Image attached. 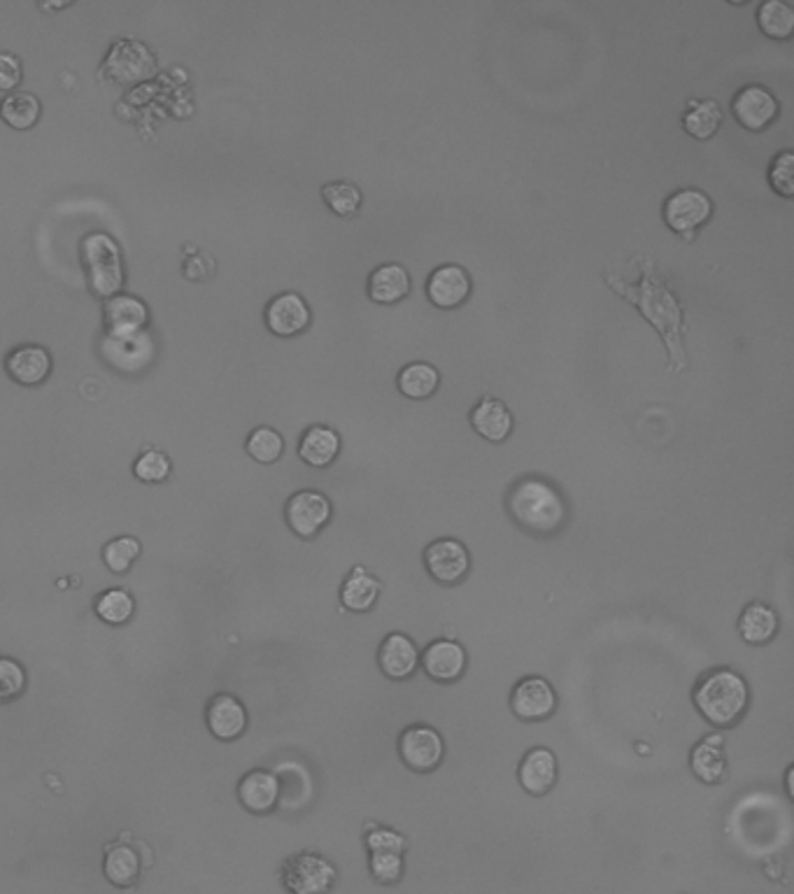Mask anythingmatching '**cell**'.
I'll list each match as a JSON object with an SVG mask.
<instances>
[{"label":"cell","mask_w":794,"mask_h":894,"mask_svg":"<svg viewBox=\"0 0 794 894\" xmlns=\"http://www.w3.org/2000/svg\"><path fill=\"white\" fill-rule=\"evenodd\" d=\"M6 371L19 384H40L52 373V354L36 343H23L8 352Z\"/></svg>","instance_id":"ac0fdd59"},{"label":"cell","mask_w":794,"mask_h":894,"mask_svg":"<svg viewBox=\"0 0 794 894\" xmlns=\"http://www.w3.org/2000/svg\"><path fill=\"white\" fill-rule=\"evenodd\" d=\"M639 261V282L632 284L622 280L613 271H604V282L613 289L617 297L636 305L645 322L655 327L662 343L666 348L669 361L666 369L671 373L687 371V350H685V308L673 294L671 284L660 275L657 263L650 254L636 257Z\"/></svg>","instance_id":"6da1fadb"},{"label":"cell","mask_w":794,"mask_h":894,"mask_svg":"<svg viewBox=\"0 0 794 894\" xmlns=\"http://www.w3.org/2000/svg\"><path fill=\"white\" fill-rule=\"evenodd\" d=\"M366 848L371 853H396L403 855L408 843L403 838V834L388 830V827H371L366 834Z\"/></svg>","instance_id":"b9f144b4"},{"label":"cell","mask_w":794,"mask_h":894,"mask_svg":"<svg viewBox=\"0 0 794 894\" xmlns=\"http://www.w3.org/2000/svg\"><path fill=\"white\" fill-rule=\"evenodd\" d=\"M517 779L529 794H547L557 783V757L547 747H532L520 762Z\"/></svg>","instance_id":"cb8c5ba5"},{"label":"cell","mask_w":794,"mask_h":894,"mask_svg":"<svg viewBox=\"0 0 794 894\" xmlns=\"http://www.w3.org/2000/svg\"><path fill=\"white\" fill-rule=\"evenodd\" d=\"M103 876L114 887H133L140 878V857L127 843L110 845L103 857Z\"/></svg>","instance_id":"4316f807"},{"label":"cell","mask_w":794,"mask_h":894,"mask_svg":"<svg viewBox=\"0 0 794 894\" xmlns=\"http://www.w3.org/2000/svg\"><path fill=\"white\" fill-rule=\"evenodd\" d=\"M471 275L460 263H443L426 280V299L441 308L454 310L471 297Z\"/></svg>","instance_id":"4fadbf2b"},{"label":"cell","mask_w":794,"mask_h":894,"mask_svg":"<svg viewBox=\"0 0 794 894\" xmlns=\"http://www.w3.org/2000/svg\"><path fill=\"white\" fill-rule=\"evenodd\" d=\"M27 692V669L12 657H0V704L17 702Z\"/></svg>","instance_id":"f35d334b"},{"label":"cell","mask_w":794,"mask_h":894,"mask_svg":"<svg viewBox=\"0 0 794 894\" xmlns=\"http://www.w3.org/2000/svg\"><path fill=\"white\" fill-rule=\"evenodd\" d=\"M93 611L105 624L122 626L135 615V599L131 592H127L122 587L105 590L99 599H96Z\"/></svg>","instance_id":"836d02e7"},{"label":"cell","mask_w":794,"mask_h":894,"mask_svg":"<svg viewBox=\"0 0 794 894\" xmlns=\"http://www.w3.org/2000/svg\"><path fill=\"white\" fill-rule=\"evenodd\" d=\"M263 320H267V327L275 335L292 338L310 327L312 312L301 294L282 292L269 301L267 312H263Z\"/></svg>","instance_id":"e0dca14e"},{"label":"cell","mask_w":794,"mask_h":894,"mask_svg":"<svg viewBox=\"0 0 794 894\" xmlns=\"http://www.w3.org/2000/svg\"><path fill=\"white\" fill-rule=\"evenodd\" d=\"M80 259L89 289L101 299H110L124 287V259L117 240L105 231H93L82 238Z\"/></svg>","instance_id":"277c9868"},{"label":"cell","mask_w":794,"mask_h":894,"mask_svg":"<svg viewBox=\"0 0 794 894\" xmlns=\"http://www.w3.org/2000/svg\"><path fill=\"white\" fill-rule=\"evenodd\" d=\"M787 794L794 796V790H792V769H787Z\"/></svg>","instance_id":"ee69618b"},{"label":"cell","mask_w":794,"mask_h":894,"mask_svg":"<svg viewBox=\"0 0 794 894\" xmlns=\"http://www.w3.org/2000/svg\"><path fill=\"white\" fill-rule=\"evenodd\" d=\"M23 66L17 54L0 52V91H14L21 84Z\"/></svg>","instance_id":"7bdbcfd3"},{"label":"cell","mask_w":794,"mask_h":894,"mask_svg":"<svg viewBox=\"0 0 794 894\" xmlns=\"http://www.w3.org/2000/svg\"><path fill=\"white\" fill-rule=\"evenodd\" d=\"M681 124L687 131V135L696 140H708L713 138L720 127H722V108L713 99H690L683 114Z\"/></svg>","instance_id":"83f0119b"},{"label":"cell","mask_w":794,"mask_h":894,"mask_svg":"<svg viewBox=\"0 0 794 894\" xmlns=\"http://www.w3.org/2000/svg\"><path fill=\"white\" fill-rule=\"evenodd\" d=\"M238 800L245 811L254 815H267L280 802V779L267 769H254L240 779Z\"/></svg>","instance_id":"d6986e66"},{"label":"cell","mask_w":794,"mask_h":894,"mask_svg":"<svg viewBox=\"0 0 794 894\" xmlns=\"http://www.w3.org/2000/svg\"><path fill=\"white\" fill-rule=\"evenodd\" d=\"M378 662L388 679L405 681V679H411L420 666V650L411 636L396 632L382 641L380 652H378Z\"/></svg>","instance_id":"44dd1931"},{"label":"cell","mask_w":794,"mask_h":894,"mask_svg":"<svg viewBox=\"0 0 794 894\" xmlns=\"http://www.w3.org/2000/svg\"><path fill=\"white\" fill-rule=\"evenodd\" d=\"M776 632H778V615L774 609H768L766 603L760 601L751 603L738 617V634L751 645L768 643L776 636Z\"/></svg>","instance_id":"f1b7e54d"},{"label":"cell","mask_w":794,"mask_h":894,"mask_svg":"<svg viewBox=\"0 0 794 894\" xmlns=\"http://www.w3.org/2000/svg\"><path fill=\"white\" fill-rule=\"evenodd\" d=\"M424 566L433 580L443 585L460 583L471 569V554L456 539H439L424 550Z\"/></svg>","instance_id":"7c38bea8"},{"label":"cell","mask_w":794,"mask_h":894,"mask_svg":"<svg viewBox=\"0 0 794 894\" xmlns=\"http://www.w3.org/2000/svg\"><path fill=\"white\" fill-rule=\"evenodd\" d=\"M722 743H725V739L720 734H711L704 741L696 743L690 755L692 773L706 785L720 783L727 773V757L725 751H722Z\"/></svg>","instance_id":"484cf974"},{"label":"cell","mask_w":794,"mask_h":894,"mask_svg":"<svg viewBox=\"0 0 794 894\" xmlns=\"http://www.w3.org/2000/svg\"><path fill=\"white\" fill-rule=\"evenodd\" d=\"M99 350L112 369L124 373H140L154 361L157 345L150 331H138L124 338L103 335Z\"/></svg>","instance_id":"ba28073f"},{"label":"cell","mask_w":794,"mask_h":894,"mask_svg":"<svg viewBox=\"0 0 794 894\" xmlns=\"http://www.w3.org/2000/svg\"><path fill=\"white\" fill-rule=\"evenodd\" d=\"M757 27L772 40H790L794 33V10L783 0H764L757 10Z\"/></svg>","instance_id":"d6a6232c"},{"label":"cell","mask_w":794,"mask_h":894,"mask_svg":"<svg viewBox=\"0 0 794 894\" xmlns=\"http://www.w3.org/2000/svg\"><path fill=\"white\" fill-rule=\"evenodd\" d=\"M748 696L743 675L732 669H715L696 685L694 704L715 727H730L748 706Z\"/></svg>","instance_id":"3957f363"},{"label":"cell","mask_w":794,"mask_h":894,"mask_svg":"<svg viewBox=\"0 0 794 894\" xmlns=\"http://www.w3.org/2000/svg\"><path fill=\"white\" fill-rule=\"evenodd\" d=\"M511 709L520 720L541 722L547 720L557 709V694L541 675H529L520 681L511 696Z\"/></svg>","instance_id":"9a60e30c"},{"label":"cell","mask_w":794,"mask_h":894,"mask_svg":"<svg viewBox=\"0 0 794 894\" xmlns=\"http://www.w3.org/2000/svg\"><path fill=\"white\" fill-rule=\"evenodd\" d=\"M322 199L339 217H354L364 203V193L350 180H333L322 187Z\"/></svg>","instance_id":"e575fe53"},{"label":"cell","mask_w":794,"mask_h":894,"mask_svg":"<svg viewBox=\"0 0 794 894\" xmlns=\"http://www.w3.org/2000/svg\"><path fill=\"white\" fill-rule=\"evenodd\" d=\"M443 755L445 743L429 724H413L399 736V757L408 769L426 773L441 764Z\"/></svg>","instance_id":"8fae6325"},{"label":"cell","mask_w":794,"mask_h":894,"mask_svg":"<svg viewBox=\"0 0 794 894\" xmlns=\"http://www.w3.org/2000/svg\"><path fill=\"white\" fill-rule=\"evenodd\" d=\"M399 392L408 399H429L436 394L439 384H441V373L436 366L426 364V361H413V364H408L401 369L399 373Z\"/></svg>","instance_id":"1f68e13d"},{"label":"cell","mask_w":794,"mask_h":894,"mask_svg":"<svg viewBox=\"0 0 794 894\" xmlns=\"http://www.w3.org/2000/svg\"><path fill=\"white\" fill-rule=\"evenodd\" d=\"M662 217L664 224L685 238L687 243L694 240V233L700 231L704 224L713 217V201L708 199V193L696 189V187H681L666 197L662 205Z\"/></svg>","instance_id":"8992f818"},{"label":"cell","mask_w":794,"mask_h":894,"mask_svg":"<svg viewBox=\"0 0 794 894\" xmlns=\"http://www.w3.org/2000/svg\"><path fill=\"white\" fill-rule=\"evenodd\" d=\"M768 184L785 199L794 197V154L790 150H781L768 163Z\"/></svg>","instance_id":"ab89813d"},{"label":"cell","mask_w":794,"mask_h":894,"mask_svg":"<svg viewBox=\"0 0 794 894\" xmlns=\"http://www.w3.org/2000/svg\"><path fill=\"white\" fill-rule=\"evenodd\" d=\"M103 70L108 72V78L117 84H135V82H142L150 76H154L157 59H154V52L144 42L124 38V40H117L110 47Z\"/></svg>","instance_id":"52a82bcc"},{"label":"cell","mask_w":794,"mask_h":894,"mask_svg":"<svg viewBox=\"0 0 794 894\" xmlns=\"http://www.w3.org/2000/svg\"><path fill=\"white\" fill-rule=\"evenodd\" d=\"M245 450L259 464H275L284 452V439L273 426H257L245 441Z\"/></svg>","instance_id":"d590c367"},{"label":"cell","mask_w":794,"mask_h":894,"mask_svg":"<svg viewBox=\"0 0 794 894\" xmlns=\"http://www.w3.org/2000/svg\"><path fill=\"white\" fill-rule=\"evenodd\" d=\"M341 454V433L324 426V424H312L310 429L303 431V436L299 441V456L308 466L315 469H326L335 462V456Z\"/></svg>","instance_id":"d4e9b609"},{"label":"cell","mask_w":794,"mask_h":894,"mask_svg":"<svg viewBox=\"0 0 794 894\" xmlns=\"http://www.w3.org/2000/svg\"><path fill=\"white\" fill-rule=\"evenodd\" d=\"M171 471H173L171 456H168L161 450H157V448L140 452L138 459L133 462V475L140 482H148V485H157V482L168 480V478H171Z\"/></svg>","instance_id":"8d00e7d4"},{"label":"cell","mask_w":794,"mask_h":894,"mask_svg":"<svg viewBox=\"0 0 794 894\" xmlns=\"http://www.w3.org/2000/svg\"><path fill=\"white\" fill-rule=\"evenodd\" d=\"M248 709L233 694H214L205 706L208 732L217 741H238L248 730Z\"/></svg>","instance_id":"5bb4252c"},{"label":"cell","mask_w":794,"mask_h":894,"mask_svg":"<svg viewBox=\"0 0 794 894\" xmlns=\"http://www.w3.org/2000/svg\"><path fill=\"white\" fill-rule=\"evenodd\" d=\"M732 112L736 117V122L745 129V131H753V133H762L764 129L772 127L778 112H781V103L776 96L768 91L762 84H748L738 89V93L734 96L732 101Z\"/></svg>","instance_id":"30bf717a"},{"label":"cell","mask_w":794,"mask_h":894,"mask_svg":"<svg viewBox=\"0 0 794 894\" xmlns=\"http://www.w3.org/2000/svg\"><path fill=\"white\" fill-rule=\"evenodd\" d=\"M513 520L529 534H555L566 522V503L555 485L541 478L520 480L509 494Z\"/></svg>","instance_id":"7a4b0ae2"},{"label":"cell","mask_w":794,"mask_h":894,"mask_svg":"<svg viewBox=\"0 0 794 894\" xmlns=\"http://www.w3.org/2000/svg\"><path fill=\"white\" fill-rule=\"evenodd\" d=\"M331 501L318 490H301L289 496L284 505V518L289 529L299 539H315L331 520Z\"/></svg>","instance_id":"9c48e42d"},{"label":"cell","mask_w":794,"mask_h":894,"mask_svg":"<svg viewBox=\"0 0 794 894\" xmlns=\"http://www.w3.org/2000/svg\"><path fill=\"white\" fill-rule=\"evenodd\" d=\"M142 545L135 536H119L105 543L103 562L112 573H127L140 558Z\"/></svg>","instance_id":"74e56055"},{"label":"cell","mask_w":794,"mask_h":894,"mask_svg":"<svg viewBox=\"0 0 794 894\" xmlns=\"http://www.w3.org/2000/svg\"><path fill=\"white\" fill-rule=\"evenodd\" d=\"M422 666L429 679L439 683H454L466 669V650L450 639L433 641L422 652Z\"/></svg>","instance_id":"ffe728a7"},{"label":"cell","mask_w":794,"mask_h":894,"mask_svg":"<svg viewBox=\"0 0 794 894\" xmlns=\"http://www.w3.org/2000/svg\"><path fill=\"white\" fill-rule=\"evenodd\" d=\"M42 103L31 91H10L0 101V119L17 131H27L38 124Z\"/></svg>","instance_id":"4dcf8cb0"},{"label":"cell","mask_w":794,"mask_h":894,"mask_svg":"<svg viewBox=\"0 0 794 894\" xmlns=\"http://www.w3.org/2000/svg\"><path fill=\"white\" fill-rule=\"evenodd\" d=\"M287 894H329L339 883V868L318 853H297L280 866Z\"/></svg>","instance_id":"5b68a950"},{"label":"cell","mask_w":794,"mask_h":894,"mask_svg":"<svg viewBox=\"0 0 794 894\" xmlns=\"http://www.w3.org/2000/svg\"><path fill=\"white\" fill-rule=\"evenodd\" d=\"M371 876L382 885H394L403 878V855L396 853H371Z\"/></svg>","instance_id":"60d3db41"},{"label":"cell","mask_w":794,"mask_h":894,"mask_svg":"<svg viewBox=\"0 0 794 894\" xmlns=\"http://www.w3.org/2000/svg\"><path fill=\"white\" fill-rule=\"evenodd\" d=\"M380 596V583L364 569L354 566L341 587V601L350 613H366L375 606Z\"/></svg>","instance_id":"f546056e"},{"label":"cell","mask_w":794,"mask_h":894,"mask_svg":"<svg viewBox=\"0 0 794 894\" xmlns=\"http://www.w3.org/2000/svg\"><path fill=\"white\" fill-rule=\"evenodd\" d=\"M471 424L478 431V436H483L490 443H503L513 433L515 420L509 405L501 399L483 396L471 410Z\"/></svg>","instance_id":"7402d4cb"},{"label":"cell","mask_w":794,"mask_h":894,"mask_svg":"<svg viewBox=\"0 0 794 894\" xmlns=\"http://www.w3.org/2000/svg\"><path fill=\"white\" fill-rule=\"evenodd\" d=\"M150 320V308L140 297L119 292L110 299H105L103 305V322H105V335L124 338L133 335L138 331H144Z\"/></svg>","instance_id":"2e32d148"},{"label":"cell","mask_w":794,"mask_h":894,"mask_svg":"<svg viewBox=\"0 0 794 894\" xmlns=\"http://www.w3.org/2000/svg\"><path fill=\"white\" fill-rule=\"evenodd\" d=\"M366 292L373 303L394 305L411 294V273L401 263H380L369 275Z\"/></svg>","instance_id":"603a6c76"}]
</instances>
